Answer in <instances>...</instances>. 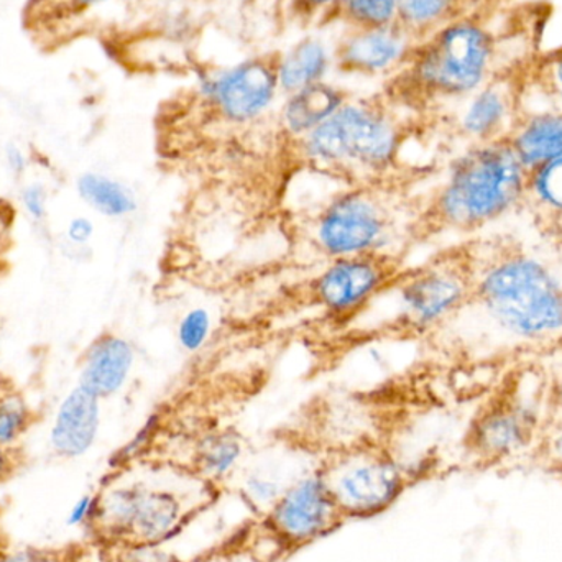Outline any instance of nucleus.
<instances>
[{
	"label": "nucleus",
	"instance_id": "obj_29",
	"mask_svg": "<svg viewBox=\"0 0 562 562\" xmlns=\"http://www.w3.org/2000/svg\"><path fill=\"white\" fill-rule=\"evenodd\" d=\"M540 451L544 461L562 471V419L554 418L544 429L540 439Z\"/></svg>",
	"mask_w": 562,
	"mask_h": 562
},
{
	"label": "nucleus",
	"instance_id": "obj_37",
	"mask_svg": "<svg viewBox=\"0 0 562 562\" xmlns=\"http://www.w3.org/2000/svg\"><path fill=\"white\" fill-rule=\"evenodd\" d=\"M145 2L158 3V5H168V3H177L180 0H145Z\"/></svg>",
	"mask_w": 562,
	"mask_h": 562
},
{
	"label": "nucleus",
	"instance_id": "obj_19",
	"mask_svg": "<svg viewBox=\"0 0 562 562\" xmlns=\"http://www.w3.org/2000/svg\"><path fill=\"white\" fill-rule=\"evenodd\" d=\"M396 5L400 25L423 40L465 13L468 0H396Z\"/></svg>",
	"mask_w": 562,
	"mask_h": 562
},
{
	"label": "nucleus",
	"instance_id": "obj_7",
	"mask_svg": "<svg viewBox=\"0 0 562 562\" xmlns=\"http://www.w3.org/2000/svg\"><path fill=\"white\" fill-rule=\"evenodd\" d=\"M419 122L422 119L400 111L382 92L352 95L303 135L310 178L342 187L396 170L409 161L405 150Z\"/></svg>",
	"mask_w": 562,
	"mask_h": 562
},
{
	"label": "nucleus",
	"instance_id": "obj_23",
	"mask_svg": "<svg viewBox=\"0 0 562 562\" xmlns=\"http://www.w3.org/2000/svg\"><path fill=\"white\" fill-rule=\"evenodd\" d=\"M32 413L16 395L0 396V446L12 448L30 428Z\"/></svg>",
	"mask_w": 562,
	"mask_h": 562
},
{
	"label": "nucleus",
	"instance_id": "obj_33",
	"mask_svg": "<svg viewBox=\"0 0 562 562\" xmlns=\"http://www.w3.org/2000/svg\"><path fill=\"white\" fill-rule=\"evenodd\" d=\"M68 236L72 243L76 244H85L88 243L89 237L92 236V224L89 223L88 220H79L71 221L68 227Z\"/></svg>",
	"mask_w": 562,
	"mask_h": 562
},
{
	"label": "nucleus",
	"instance_id": "obj_15",
	"mask_svg": "<svg viewBox=\"0 0 562 562\" xmlns=\"http://www.w3.org/2000/svg\"><path fill=\"white\" fill-rule=\"evenodd\" d=\"M99 422L101 413L98 396L81 386L72 390L59 406L49 432L53 451L66 459L81 458L94 445Z\"/></svg>",
	"mask_w": 562,
	"mask_h": 562
},
{
	"label": "nucleus",
	"instance_id": "obj_14",
	"mask_svg": "<svg viewBox=\"0 0 562 562\" xmlns=\"http://www.w3.org/2000/svg\"><path fill=\"white\" fill-rule=\"evenodd\" d=\"M518 119V79L498 75L456 104L452 128L464 144L508 137Z\"/></svg>",
	"mask_w": 562,
	"mask_h": 562
},
{
	"label": "nucleus",
	"instance_id": "obj_20",
	"mask_svg": "<svg viewBox=\"0 0 562 562\" xmlns=\"http://www.w3.org/2000/svg\"><path fill=\"white\" fill-rule=\"evenodd\" d=\"M398 22L396 0H340L321 26L337 23L344 30H372Z\"/></svg>",
	"mask_w": 562,
	"mask_h": 562
},
{
	"label": "nucleus",
	"instance_id": "obj_11",
	"mask_svg": "<svg viewBox=\"0 0 562 562\" xmlns=\"http://www.w3.org/2000/svg\"><path fill=\"white\" fill-rule=\"evenodd\" d=\"M329 492L313 471L297 479L279 501L236 540L257 562H279L336 533L346 525Z\"/></svg>",
	"mask_w": 562,
	"mask_h": 562
},
{
	"label": "nucleus",
	"instance_id": "obj_25",
	"mask_svg": "<svg viewBox=\"0 0 562 562\" xmlns=\"http://www.w3.org/2000/svg\"><path fill=\"white\" fill-rule=\"evenodd\" d=\"M535 75L540 78L553 101L562 109V46L541 59Z\"/></svg>",
	"mask_w": 562,
	"mask_h": 562
},
{
	"label": "nucleus",
	"instance_id": "obj_31",
	"mask_svg": "<svg viewBox=\"0 0 562 562\" xmlns=\"http://www.w3.org/2000/svg\"><path fill=\"white\" fill-rule=\"evenodd\" d=\"M557 353L551 360L550 369H547L550 376V400L553 416L562 419V342L558 344Z\"/></svg>",
	"mask_w": 562,
	"mask_h": 562
},
{
	"label": "nucleus",
	"instance_id": "obj_9",
	"mask_svg": "<svg viewBox=\"0 0 562 562\" xmlns=\"http://www.w3.org/2000/svg\"><path fill=\"white\" fill-rule=\"evenodd\" d=\"M217 497L211 491L191 497L173 488L138 482L108 485L99 492L98 515L89 535L104 551L164 547Z\"/></svg>",
	"mask_w": 562,
	"mask_h": 562
},
{
	"label": "nucleus",
	"instance_id": "obj_8",
	"mask_svg": "<svg viewBox=\"0 0 562 562\" xmlns=\"http://www.w3.org/2000/svg\"><path fill=\"white\" fill-rule=\"evenodd\" d=\"M436 462L431 456L405 461L398 446L367 445L321 456L313 472L349 524L385 514L413 485L432 474Z\"/></svg>",
	"mask_w": 562,
	"mask_h": 562
},
{
	"label": "nucleus",
	"instance_id": "obj_16",
	"mask_svg": "<svg viewBox=\"0 0 562 562\" xmlns=\"http://www.w3.org/2000/svg\"><path fill=\"white\" fill-rule=\"evenodd\" d=\"M134 366V349L124 337L104 333L89 346L82 362L79 386L99 400L114 395Z\"/></svg>",
	"mask_w": 562,
	"mask_h": 562
},
{
	"label": "nucleus",
	"instance_id": "obj_30",
	"mask_svg": "<svg viewBox=\"0 0 562 562\" xmlns=\"http://www.w3.org/2000/svg\"><path fill=\"white\" fill-rule=\"evenodd\" d=\"M0 562H71L66 554L40 548H20V550H0Z\"/></svg>",
	"mask_w": 562,
	"mask_h": 562
},
{
	"label": "nucleus",
	"instance_id": "obj_27",
	"mask_svg": "<svg viewBox=\"0 0 562 562\" xmlns=\"http://www.w3.org/2000/svg\"><path fill=\"white\" fill-rule=\"evenodd\" d=\"M99 492L85 494L76 498L75 504L69 507L66 514V527L76 528V530L91 531L94 525L95 515H98Z\"/></svg>",
	"mask_w": 562,
	"mask_h": 562
},
{
	"label": "nucleus",
	"instance_id": "obj_3",
	"mask_svg": "<svg viewBox=\"0 0 562 562\" xmlns=\"http://www.w3.org/2000/svg\"><path fill=\"white\" fill-rule=\"evenodd\" d=\"M474 257L446 249L412 263L393 288V311L373 323H359L342 333L306 344L310 372H333L360 350L382 344H406L441 333L458 319L474 293Z\"/></svg>",
	"mask_w": 562,
	"mask_h": 562
},
{
	"label": "nucleus",
	"instance_id": "obj_34",
	"mask_svg": "<svg viewBox=\"0 0 562 562\" xmlns=\"http://www.w3.org/2000/svg\"><path fill=\"white\" fill-rule=\"evenodd\" d=\"M16 469V458L13 454L12 448H5L0 446V485L12 477L13 472Z\"/></svg>",
	"mask_w": 562,
	"mask_h": 562
},
{
	"label": "nucleus",
	"instance_id": "obj_28",
	"mask_svg": "<svg viewBox=\"0 0 562 562\" xmlns=\"http://www.w3.org/2000/svg\"><path fill=\"white\" fill-rule=\"evenodd\" d=\"M340 0H290V13L296 22L321 25L324 16L339 3Z\"/></svg>",
	"mask_w": 562,
	"mask_h": 562
},
{
	"label": "nucleus",
	"instance_id": "obj_17",
	"mask_svg": "<svg viewBox=\"0 0 562 562\" xmlns=\"http://www.w3.org/2000/svg\"><path fill=\"white\" fill-rule=\"evenodd\" d=\"M352 98L347 89L321 81L294 94L284 95L277 108L281 124L290 134L304 135L323 124Z\"/></svg>",
	"mask_w": 562,
	"mask_h": 562
},
{
	"label": "nucleus",
	"instance_id": "obj_6",
	"mask_svg": "<svg viewBox=\"0 0 562 562\" xmlns=\"http://www.w3.org/2000/svg\"><path fill=\"white\" fill-rule=\"evenodd\" d=\"M501 43L492 26L462 13L419 40L382 94L400 111L422 119L438 105L458 104L501 75Z\"/></svg>",
	"mask_w": 562,
	"mask_h": 562
},
{
	"label": "nucleus",
	"instance_id": "obj_2",
	"mask_svg": "<svg viewBox=\"0 0 562 562\" xmlns=\"http://www.w3.org/2000/svg\"><path fill=\"white\" fill-rule=\"evenodd\" d=\"M277 63L272 52L204 71L161 102L155 117L161 173L188 183L269 115L281 95Z\"/></svg>",
	"mask_w": 562,
	"mask_h": 562
},
{
	"label": "nucleus",
	"instance_id": "obj_24",
	"mask_svg": "<svg viewBox=\"0 0 562 562\" xmlns=\"http://www.w3.org/2000/svg\"><path fill=\"white\" fill-rule=\"evenodd\" d=\"M105 2L108 0H36L32 13H35V19L40 22L48 19H71Z\"/></svg>",
	"mask_w": 562,
	"mask_h": 562
},
{
	"label": "nucleus",
	"instance_id": "obj_18",
	"mask_svg": "<svg viewBox=\"0 0 562 562\" xmlns=\"http://www.w3.org/2000/svg\"><path fill=\"white\" fill-rule=\"evenodd\" d=\"M333 66V52L316 36H304L286 52H279L280 94L290 95L324 81Z\"/></svg>",
	"mask_w": 562,
	"mask_h": 562
},
{
	"label": "nucleus",
	"instance_id": "obj_36",
	"mask_svg": "<svg viewBox=\"0 0 562 562\" xmlns=\"http://www.w3.org/2000/svg\"><path fill=\"white\" fill-rule=\"evenodd\" d=\"M7 160H9L10 168L16 173L25 168V157H23L22 150L13 145L7 150Z\"/></svg>",
	"mask_w": 562,
	"mask_h": 562
},
{
	"label": "nucleus",
	"instance_id": "obj_1",
	"mask_svg": "<svg viewBox=\"0 0 562 562\" xmlns=\"http://www.w3.org/2000/svg\"><path fill=\"white\" fill-rule=\"evenodd\" d=\"M431 170L409 160L390 173L334 187L321 200L294 203L270 237L276 250L269 259L237 273L223 290L257 293L334 260L400 249Z\"/></svg>",
	"mask_w": 562,
	"mask_h": 562
},
{
	"label": "nucleus",
	"instance_id": "obj_5",
	"mask_svg": "<svg viewBox=\"0 0 562 562\" xmlns=\"http://www.w3.org/2000/svg\"><path fill=\"white\" fill-rule=\"evenodd\" d=\"M468 310L477 314L495 346L547 349L562 342V272L551 260L508 250L475 262Z\"/></svg>",
	"mask_w": 562,
	"mask_h": 562
},
{
	"label": "nucleus",
	"instance_id": "obj_4",
	"mask_svg": "<svg viewBox=\"0 0 562 562\" xmlns=\"http://www.w3.org/2000/svg\"><path fill=\"white\" fill-rule=\"evenodd\" d=\"M527 193L528 170L507 138L464 144L442 168L438 184L423 193L400 249L412 256L436 237L485 229L517 213Z\"/></svg>",
	"mask_w": 562,
	"mask_h": 562
},
{
	"label": "nucleus",
	"instance_id": "obj_26",
	"mask_svg": "<svg viewBox=\"0 0 562 562\" xmlns=\"http://www.w3.org/2000/svg\"><path fill=\"white\" fill-rule=\"evenodd\" d=\"M108 562H187L164 547L150 548H119L109 550Z\"/></svg>",
	"mask_w": 562,
	"mask_h": 562
},
{
	"label": "nucleus",
	"instance_id": "obj_21",
	"mask_svg": "<svg viewBox=\"0 0 562 562\" xmlns=\"http://www.w3.org/2000/svg\"><path fill=\"white\" fill-rule=\"evenodd\" d=\"M78 191L82 200L109 217L125 216L135 210L134 194L119 181L101 175L79 178Z\"/></svg>",
	"mask_w": 562,
	"mask_h": 562
},
{
	"label": "nucleus",
	"instance_id": "obj_32",
	"mask_svg": "<svg viewBox=\"0 0 562 562\" xmlns=\"http://www.w3.org/2000/svg\"><path fill=\"white\" fill-rule=\"evenodd\" d=\"M23 204H25L26 210H29V213L32 214L35 220H42V217L45 216V190L38 187V184L26 188V190L23 191Z\"/></svg>",
	"mask_w": 562,
	"mask_h": 562
},
{
	"label": "nucleus",
	"instance_id": "obj_22",
	"mask_svg": "<svg viewBox=\"0 0 562 562\" xmlns=\"http://www.w3.org/2000/svg\"><path fill=\"white\" fill-rule=\"evenodd\" d=\"M527 203L543 216L562 221V158L528 171Z\"/></svg>",
	"mask_w": 562,
	"mask_h": 562
},
{
	"label": "nucleus",
	"instance_id": "obj_35",
	"mask_svg": "<svg viewBox=\"0 0 562 562\" xmlns=\"http://www.w3.org/2000/svg\"><path fill=\"white\" fill-rule=\"evenodd\" d=\"M13 210L0 201V254L3 252L7 240H9L10 226H12Z\"/></svg>",
	"mask_w": 562,
	"mask_h": 562
},
{
	"label": "nucleus",
	"instance_id": "obj_13",
	"mask_svg": "<svg viewBox=\"0 0 562 562\" xmlns=\"http://www.w3.org/2000/svg\"><path fill=\"white\" fill-rule=\"evenodd\" d=\"M419 40L398 22L372 30H344L333 49V66L349 76H392L405 66Z\"/></svg>",
	"mask_w": 562,
	"mask_h": 562
},
{
	"label": "nucleus",
	"instance_id": "obj_12",
	"mask_svg": "<svg viewBox=\"0 0 562 562\" xmlns=\"http://www.w3.org/2000/svg\"><path fill=\"white\" fill-rule=\"evenodd\" d=\"M507 142L528 171L562 158V109L537 75L518 81V119Z\"/></svg>",
	"mask_w": 562,
	"mask_h": 562
},
{
	"label": "nucleus",
	"instance_id": "obj_10",
	"mask_svg": "<svg viewBox=\"0 0 562 562\" xmlns=\"http://www.w3.org/2000/svg\"><path fill=\"white\" fill-rule=\"evenodd\" d=\"M547 369H524L469 423L465 448L479 461L501 462L540 445L553 422Z\"/></svg>",
	"mask_w": 562,
	"mask_h": 562
}]
</instances>
